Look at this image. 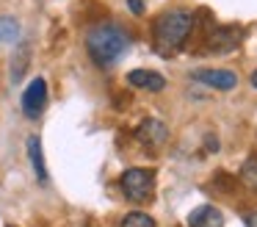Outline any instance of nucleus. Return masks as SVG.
Listing matches in <instances>:
<instances>
[{"label":"nucleus","instance_id":"dca6fc26","mask_svg":"<svg viewBox=\"0 0 257 227\" xmlns=\"http://www.w3.org/2000/svg\"><path fill=\"white\" fill-rule=\"evenodd\" d=\"M127 6H130L133 14H141V11H144V3H141V0H127Z\"/></svg>","mask_w":257,"mask_h":227},{"label":"nucleus","instance_id":"2eb2a0df","mask_svg":"<svg viewBox=\"0 0 257 227\" xmlns=\"http://www.w3.org/2000/svg\"><path fill=\"white\" fill-rule=\"evenodd\" d=\"M205 144H207V153H218V138L216 136H207Z\"/></svg>","mask_w":257,"mask_h":227},{"label":"nucleus","instance_id":"0eeeda50","mask_svg":"<svg viewBox=\"0 0 257 227\" xmlns=\"http://www.w3.org/2000/svg\"><path fill=\"white\" fill-rule=\"evenodd\" d=\"M188 227H224V213L216 205H199L188 213Z\"/></svg>","mask_w":257,"mask_h":227},{"label":"nucleus","instance_id":"9d476101","mask_svg":"<svg viewBox=\"0 0 257 227\" xmlns=\"http://www.w3.org/2000/svg\"><path fill=\"white\" fill-rule=\"evenodd\" d=\"M28 158L34 166V175L39 183H47V166H45V153H42V138L28 136Z\"/></svg>","mask_w":257,"mask_h":227},{"label":"nucleus","instance_id":"f03ea898","mask_svg":"<svg viewBox=\"0 0 257 227\" xmlns=\"http://www.w3.org/2000/svg\"><path fill=\"white\" fill-rule=\"evenodd\" d=\"M191 28H194V14L185 9L163 11L152 25V36H155V47L161 53H174L185 44Z\"/></svg>","mask_w":257,"mask_h":227},{"label":"nucleus","instance_id":"6e6552de","mask_svg":"<svg viewBox=\"0 0 257 227\" xmlns=\"http://www.w3.org/2000/svg\"><path fill=\"white\" fill-rule=\"evenodd\" d=\"M127 83L136 89H150V92H163L166 89V81H163L161 72H152V69H133L127 72Z\"/></svg>","mask_w":257,"mask_h":227},{"label":"nucleus","instance_id":"ddd939ff","mask_svg":"<svg viewBox=\"0 0 257 227\" xmlns=\"http://www.w3.org/2000/svg\"><path fill=\"white\" fill-rule=\"evenodd\" d=\"M240 180L249 188H257V155L243 161V166H240Z\"/></svg>","mask_w":257,"mask_h":227},{"label":"nucleus","instance_id":"7ed1b4c3","mask_svg":"<svg viewBox=\"0 0 257 227\" xmlns=\"http://www.w3.org/2000/svg\"><path fill=\"white\" fill-rule=\"evenodd\" d=\"M119 186H122L124 197L133 199V202L147 199V197H150V191H152V186H155V172H152V169H141V166H133V169H127L122 175Z\"/></svg>","mask_w":257,"mask_h":227},{"label":"nucleus","instance_id":"1a4fd4ad","mask_svg":"<svg viewBox=\"0 0 257 227\" xmlns=\"http://www.w3.org/2000/svg\"><path fill=\"white\" fill-rule=\"evenodd\" d=\"M238 28L232 25H224V28H216V31H210V39H207V47L210 50H218V53H227V50H232L235 44H238Z\"/></svg>","mask_w":257,"mask_h":227},{"label":"nucleus","instance_id":"a211bd4d","mask_svg":"<svg viewBox=\"0 0 257 227\" xmlns=\"http://www.w3.org/2000/svg\"><path fill=\"white\" fill-rule=\"evenodd\" d=\"M251 86H254V89H257V69H254V72H251Z\"/></svg>","mask_w":257,"mask_h":227},{"label":"nucleus","instance_id":"39448f33","mask_svg":"<svg viewBox=\"0 0 257 227\" xmlns=\"http://www.w3.org/2000/svg\"><path fill=\"white\" fill-rule=\"evenodd\" d=\"M45 105H47V83H45V78H36L23 92V114L28 119H36L45 111Z\"/></svg>","mask_w":257,"mask_h":227},{"label":"nucleus","instance_id":"4468645a","mask_svg":"<svg viewBox=\"0 0 257 227\" xmlns=\"http://www.w3.org/2000/svg\"><path fill=\"white\" fill-rule=\"evenodd\" d=\"M122 227H155V219H152L150 213H141V210H136V213H127V216H124Z\"/></svg>","mask_w":257,"mask_h":227},{"label":"nucleus","instance_id":"f8f14e48","mask_svg":"<svg viewBox=\"0 0 257 227\" xmlns=\"http://www.w3.org/2000/svg\"><path fill=\"white\" fill-rule=\"evenodd\" d=\"M20 39V22L14 17H0V44L17 42Z\"/></svg>","mask_w":257,"mask_h":227},{"label":"nucleus","instance_id":"f257e3e1","mask_svg":"<svg viewBox=\"0 0 257 227\" xmlns=\"http://www.w3.org/2000/svg\"><path fill=\"white\" fill-rule=\"evenodd\" d=\"M127 44H130L127 31L116 22H102V25L91 28L89 36H86V50H89L91 61L97 66H111L127 50Z\"/></svg>","mask_w":257,"mask_h":227},{"label":"nucleus","instance_id":"423d86ee","mask_svg":"<svg viewBox=\"0 0 257 227\" xmlns=\"http://www.w3.org/2000/svg\"><path fill=\"white\" fill-rule=\"evenodd\" d=\"M136 138L141 144H152V147H161L169 138V130L161 119H144L139 127H136Z\"/></svg>","mask_w":257,"mask_h":227},{"label":"nucleus","instance_id":"f3484780","mask_svg":"<svg viewBox=\"0 0 257 227\" xmlns=\"http://www.w3.org/2000/svg\"><path fill=\"white\" fill-rule=\"evenodd\" d=\"M246 227H257V210H251V213L246 216Z\"/></svg>","mask_w":257,"mask_h":227},{"label":"nucleus","instance_id":"20e7f679","mask_svg":"<svg viewBox=\"0 0 257 227\" xmlns=\"http://www.w3.org/2000/svg\"><path fill=\"white\" fill-rule=\"evenodd\" d=\"M191 81L202 83V86L218 89V92H229L238 86V75L232 69H213V66H202V69L191 72Z\"/></svg>","mask_w":257,"mask_h":227},{"label":"nucleus","instance_id":"9b49d317","mask_svg":"<svg viewBox=\"0 0 257 227\" xmlns=\"http://www.w3.org/2000/svg\"><path fill=\"white\" fill-rule=\"evenodd\" d=\"M28 64H31V44L23 42L17 50H14V55H12V83L14 86L23 83L25 72H28Z\"/></svg>","mask_w":257,"mask_h":227}]
</instances>
